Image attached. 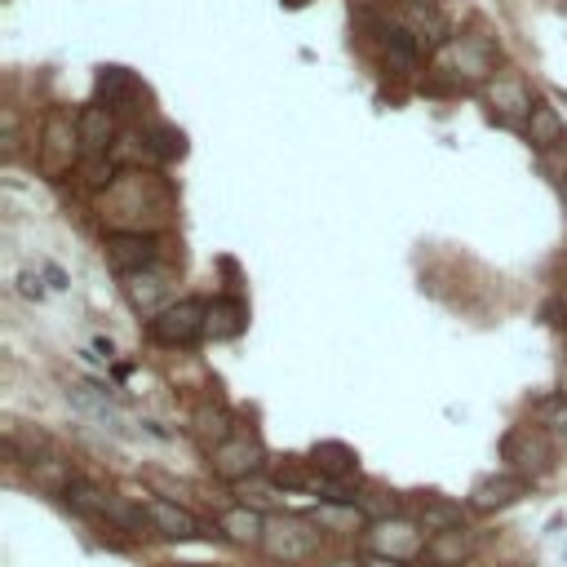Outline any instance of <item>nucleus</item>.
Wrapping results in <instances>:
<instances>
[{
  "label": "nucleus",
  "mask_w": 567,
  "mask_h": 567,
  "mask_svg": "<svg viewBox=\"0 0 567 567\" xmlns=\"http://www.w3.org/2000/svg\"><path fill=\"white\" fill-rule=\"evenodd\" d=\"M67 395H71V404H80V408L89 412V417H98L102 426H111V430H125V426H120V421H125V417H120L116 404H111V399H107V390H94V386H71Z\"/></svg>",
  "instance_id": "nucleus-18"
},
{
  "label": "nucleus",
  "mask_w": 567,
  "mask_h": 567,
  "mask_svg": "<svg viewBox=\"0 0 567 567\" xmlns=\"http://www.w3.org/2000/svg\"><path fill=\"white\" fill-rule=\"evenodd\" d=\"M377 32H381V49H386V63L395 67L399 76H417V67H421L417 40L421 36H412L404 23H381Z\"/></svg>",
  "instance_id": "nucleus-10"
},
{
  "label": "nucleus",
  "mask_w": 567,
  "mask_h": 567,
  "mask_svg": "<svg viewBox=\"0 0 567 567\" xmlns=\"http://www.w3.org/2000/svg\"><path fill=\"white\" fill-rule=\"evenodd\" d=\"M76 142L80 133H71V120L63 111H54V116L45 120V169H67L71 156H76Z\"/></svg>",
  "instance_id": "nucleus-13"
},
{
  "label": "nucleus",
  "mask_w": 567,
  "mask_h": 567,
  "mask_svg": "<svg viewBox=\"0 0 567 567\" xmlns=\"http://www.w3.org/2000/svg\"><path fill=\"white\" fill-rule=\"evenodd\" d=\"M559 195H563V209H567V173L559 178Z\"/></svg>",
  "instance_id": "nucleus-29"
},
{
  "label": "nucleus",
  "mask_w": 567,
  "mask_h": 567,
  "mask_svg": "<svg viewBox=\"0 0 567 567\" xmlns=\"http://www.w3.org/2000/svg\"><path fill=\"white\" fill-rule=\"evenodd\" d=\"M76 133H80V156L85 160H107L111 142H116V120L107 107H85L76 116Z\"/></svg>",
  "instance_id": "nucleus-8"
},
{
  "label": "nucleus",
  "mask_w": 567,
  "mask_h": 567,
  "mask_svg": "<svg viewBox=\"0 0 567 567\" xmlns=\"http://www.w3.org/2000/svg\"><path fill=\"white\" fill-rule=\"evenodd\" d=\"M151 342L160 346H195L209 333V306L204 302H173L169 311H160L156 319H147Z\"/></svg>",
  "instance_id": "nucleus-1"
},
{
  "label": "nucleus",
  "mask_w": 567,
  "mask_h": 567,
  "mask_svg": "<svg viewBox=\"0 0 567 567\" xmlns=\"http://www.w3.org/2000/svg\"><path fill=\"white\" fill-rule=\"evenodd\" d=\"M266 452L253 435H226L218 448H213V474H222L226 483H244V479H257L262 470Z\"/></svg>",
  "instance_id": "nucleus-4"
},
{
  "label": "nucleus",
  "mask_w": 567,
  "mask_h": 567,
  "mask_svg": "<svg viewBox=\"0 0 567 567\" xmlns=\"http://www.w3.org/2000/svg\"><path fill=\"white\" fill-rule=\"evenodd\" d=\"M554 426H559V435L567 439V417H554Z\"/></svg>",
  "instance_id": "nucleus-30"
},
{
  "label": "nucleus",
  "mask_w": 567,
  "mask_h": 567,
  "mask_svg": "<svg viewBox=\"0 0 567 567\" xmlns=\"http://www.w3.org/2000/svg\"><path fill=\"white\" fill-rule=\"evenodd\" d=\"M563 284H567V271H563Z\"/></svg>",
  "instance_id": "nucleus-34"
},
{
  "label": "nucleus",
  "mask_w": 567,
  "mask_h": 567,
  "mask_svg": "<svg viewBox=\"0 0 567 567\" xmlns=\"http://www.w3.org/2000/svg\"><path fill=\"white\" fill-rule=\"evenodd\" d=\"M222 532L231 536V541H240V545H249V541H262V532H266V519L253 510V505H231V510L222 514Z\"/></svg>",
  "instance_id": "nucleus-17"
},
{
  "label": "nucleus",
  "mask_w": 567,
  "mask_h": 567,
  "mask_svg": "<svg viewBox=\"0 0 567 567\" xmlns=\"http://www.w3.org/2000/svg\"><path fill=\"white\" fill-rule=\"evenodd\" d=\"M368 567H404V563H395V559H368Z\"/></svg>",
  "instance_id": "nucleus-28"
},
{
  "label": "nucleus",
  "mask_w": 567,
  "mask_h": 567,
  "mask_svg": "<svg viewBox=\"0 0 567 567\" xmlns=\"http://www.w3.org/2000/svg\"><path fill=\"white\" fill-rule=\"evenodd\" d=\"M319 545V532H311L306 519H293V514H280V519H266L262 532V550L271 554L275 563H306Z\"/></svg>",
  "instance_id": "nucleus-2"
},
{
  "label": "nucleus",
  "mask_w": 567,
  "mask_h": 567,
  "mask_svg": "<svg viewBox=\"0 0 567 567\" xmlns=\"http://www.w3.org/2000/svg\"><path fill=\"white\" fill-rule=\"evenodd\" d=\"M107 262L120 275H138L147 266H160V240L156 235H138V231H111L107 235Z\"/></svg>",
  "instance_id": "nucleus-5"
},
{
  "label": "nucleus",
  "mask_w": 567,
  "mask_h": 567,
  "mask_svg": "<svg viewBox=\"0 0 567 567\" xmlns=\"http://www.w3.org/2000/svg\"><path fill=\"white\" fill-rule=\"evenodd\" d=\"M147 151L156 160H178L182 151H187V138H182V129H173V125H147Z\"/></svg>",
  "instance_id": "nucleus-21"
},
{
  "label": "nucleus",
  "mask_w": 567,
  "mask_h": 567,
  "mask_svg": "<svg viewBox=\"0 0 567 567\" xmlns=\"http://www.w3.org/2000/svg\"><path fill=\"white\" fill-rule=\"evenodd\" d=\"M173 280H178V275H173L169 266H147V271H138V275H125V297L133 302V311L156 319L160 311H169L173 306L169 302Z\"/></svg>",
  "instance_id": "nucleus-6"
},
{
  "label": "nucleus",
  "mask_w": 567,
  "mask_h": 567,
  "mask_svg": "<svg viewBox=\"0 0 567 567\" xmlns=\"http://www.w3.org/2000/svg\"><path fill=\"white\" fill-rule=\"evenodd\" d=\"M559 386H563V395H567V368H563V381H559Z\"/></svg>",
  "instance_id": "nucleus-31"
},
{
  "label": "nucleus",
  "mask_w": 567,
  "mask_h": 567,
  "mask_svg": "<svg viewBox=\"0 0 567 567\" xmlns=\"http://www.w3.org/2000/svg\"><path fill=\"white\" fill-rule=\"evenodd\" d=\"M85 169H89V182H94V187H107L111 182V164L107 160H85Z\"/></svg>",
  "instance_id": "nucleus-25"
},
{
  "label": "nucleus",
  "mask_w": 567,
  "mask_h": 567,
  "mask_svg": "<svg viewBox=\"0 0 567 567\" xmlns=\"http://www.w3.org/2000/svg\"><path fill=\"white\" fill-rule=\"evenodd\" d=\"M315 466L319 474H333V479H350V474L359 470V457L346 448V443H315Z\"/></svg>",
  "instance_id": "nucleus-19"
},
{
  "label": "nucleus",
  "mask_w": 567,
  "mask_h": 567,
  "mask_svg": "<svg viewBox=\"0 0 567 567\" xmlns=\"http://www.w3.org/2000/svg\"><path fill=\"white\" fill-rule=\"evenodd\" d=\"M519 497H528V479H523V474H488V479H479L470 492V501L479 505V510H497V505H510Z\"/></svg>",
  "instance_id": "nucleus-12"
},
{
  "label": "nucleus",
  "mask_w": 567,
  "mask_h": 567,
  "mask_svg": "<svg viewBox=\"0 0 567 567\" xmlns=\"http://www.w3.org/2000/svg\"><path fill=\"white\" fill-rule=\"evenodd\" d=\"M528 138H532L536 151H550V147H559V142H567V129H563L559 111H554L550 102H536V107H532V116H528Z\"/></svg>",
  "instance_id": "nucleus-16"
},
{
  "label": "nucleus",
  "mask_w": 567,
  "mask_h": 567,
  "mask_svg": "<svg viewBox=\"0 0 567 567\" xmlns=\"http://www.w3.org/2000/svg\"><path fill=\"white\" fill-rule=\"evenodd\" d=\"M311 523L333 528V532H359L364 528V514H359L355 505H319V510L311 514Z\"/></svg>",
  "instance_id": "nucleus-23"
},
{
  "label": "nucleus",
  "mask_w": 567,
  "mask_h": 567,
  "mask_svg": "<svg viewBox=\"0 0 567 567\" xmlns=\"http://www.w3.org/2000/svg\"><path fill=\"white\" fill-rule=\"evenodd\" d=\"M470 559H474V532L470 528L435 532L426 541V563L430 567H466Z\"/></svg>",
  "instance_id": "nucleus-9"
},
{
  "label": "nucleus",
  "mask_w": 567,
  "mask_h": 567,
  "mask_svg": "<svg viewBox=\"0 0 567 567\" xmlns=\"http://www.w3.org/2000/svg\"><path fill=\"white\" fill-rule=\"evenodd\" d=\"M235 488H240V497H244V505H266V501H275L280 497V492L271 488V483H257V479H244V483H235Z\"/></svg>",
  "instance_id": "nucleus-24"
},
{
  "label": "nucleus",
  "mask_w": 567,
  "mask_h": 567,
  "mask_svg": "<svg viewBox=\"0 0 567 567\" xmlns=\"http://www.w3.org/2000/svg\"><path fill=\"white\" fill-rule=\"evenodd\" d=\"M368 545H373V559H395V563H412L417 554H426L421 523L412 519H377L368 528Z\"/></svg>",
  "instance_id": "nucleus-3"
},
{
  "label": "nucleus",
  "mask_w": 567,
  "mask_h": 567,
  "mask_svg": "<svg viewBox=\"0 0 567 567\" xmlns=\"http://www.w3.org/2000/svg\"><path fill=\"white\" fill-rule=\"evenodd\" d=\"M324 567H368V563H355V559H328Z\"/></svg>",
  "instance_id": "nucleus-27"
},
{
  "label": "nucleus",
  "mask_w": 567,
  "mask_h": 567,
  "mask_svg": "<svg viewBox=\"0 0 567 567\" xmlns=\"http://www.w3.org/2000/svg\"><path fill=\"white\" fill-rule=\"evenodd\" d=\"M244 324H249V311H244L240 297H213L209 302V337H218V342L240 337Z\"/></svg>",
  "instance_id": "nucleus-15"
},
{
  "label": "nucleus",
  "mask_w": 567,
  "mask_h": 567,
  "mask_svg": "<svg viewBox=\"0 0 567 567\" xmlns=\"http://www.w3.org/2000/svg\"><path fill=\"white\" fill-rule=\"evenodd\" d=\"M288 5H302V0H288Z\"/></svg>",
  "instance_id": "nucleus-32"
},
{
  "label": "nucleus",
  "mask_w": 567,
  "mask_h": 567,
  "mask_svg": "<svg viewBox=\"0 0 567 567\" xmlns=\"http://www.w3.org/2000/svg\"><path fill=\"white\" fill-rule=\"evenodd\" d=\"M501 457L528 479V474L550 470V443H545V435H536V430H510L501 443Z\"/></svg>",
  "instance_id": "nucleus-7"
},
{
  "label": "nucleus",
  "mask_w": 567,
  "mask_h": 567,
  "mask_svg": "<svg viewBox=\"0 0 567 567\" xmlns=\"http://www.w3.org/2000/svg\"><path fill=\"white\" fill-rule=\"evenodd\" d=\"M23 293H27V297H40V280H32V275H23Z\"/></svg>",
  "instance_id": "nucleus-26"
},
{
  "label": "nucleus",
  "mask_w": 567,
  "mask_h": 567,
  "mask_svg": "<svg viewBox=\"0 0 567 567\" xmlns=\"http://www.w3.org/2000/svg\"><path fill=\"white\" fill-rule=\"evenodd\" d=\"M488 102H492V111L505 120V125H514L519 116H532V94L523 89V80H514V76H505V80H497V85L488 89Z\"/></svg>",
  "instance_id": "nucleus-14"
},
{
  "label": "nucleus",
  "mask_w": 567,
  "mask_h": 567,
  "mask_svg": "<svg viewBox=\"0 0 567 567\" xmlns=\"http://www.w3.org/2000/svg\"><path fill=\"white\" fill-rule=\"evenodd\" d=\"M563 333H567V319H563Z\"/></svg>",
  "instance_id": "nucleus-33"
},
{
  "label": "nucleus",
  "mask_w": 567,
  "mask_h": 567,
  "mask_svg": "<svg viewBox=\"0 0 567 567\" xmlns=\"http://www.w3.org/2000/svg\"><path fill=\"white\" fill-rule=\"evenodd\" d=\"M147 514H151V528L164 532V536H173V541H191V536H200V519H195L191 510H182V505H173V501H164V497H151L147 501Z\"/></svg>",
  "instance_id": "nucleus-11"
},
{
  "label": "nucleus",
  "mask_w": 567,
  "mask_h": 567,
  "mask_svg": "<svg viewBox=\"0 0 567 567\" xmlns=\"http://www.w3.org/2000/svg\"><path fill=\"white\" fill-rule=\"evenodd\" d=\"M98 94L107 102H125V98L138 94V80H133V71H125V67H102L98 71Z\"/></svg>",
  "instance_id": "nucleus-22"
},
{
  "label": "nucleus",
  "mask_w": 567,
  "mask_h": 567,
  "mask_svg": "<svg viewBox=\"0 0 567 567\" xmlns=\"http://www.w3.org/2000/svg\"><path fill=\"white\" fill-rule=\"evenodd\" d=\"M421 528H426V532H452V528H466V514H461V505L430 497L426 505H421Z\"/></svg>",
  "instance_id": "nucleus-20"
}]
</instances>
